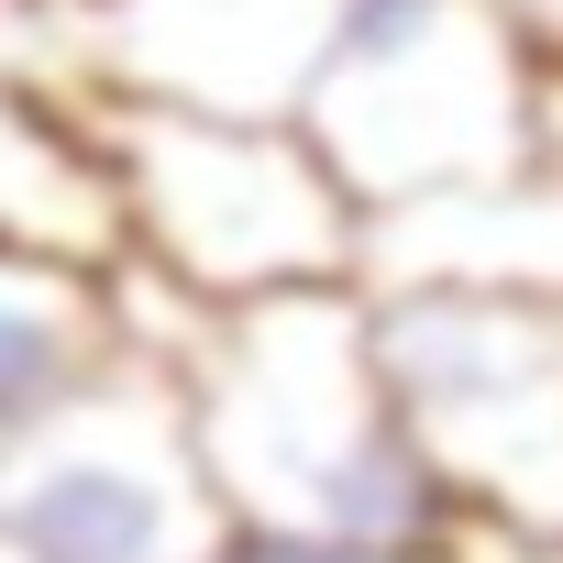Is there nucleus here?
I'll return each mask as SVG.
<instances>
[{"instance_id": "nucleus-1", "label": "nucleus", "mask_w": 563, "mask_h": 563, "mask_svg": "<svg viewBox=\"0 0 563 563\" xmlns=\"http://www.w3.org/2000/svg\"><path fill=\"white\" fill-rule=\"evenodd\" d=\"M188 409L243 530H299L354 563H442V541L464 530L453 475L398 409L365 288L221 310L188 365Z\"/></svg>"}, {"instance_id": "nucleus-2", "label": "nucleus", "mask_w": 563, "mask_h": 563, "mask_svg": "<svg viewBox=\"0 0 563 563\" xmlns=\"http://www.w3.org/2000/svg\"><path fill=\"white\" fill-rule=\"evenodd\" d=\"M310 133L365 210L541 166V45L497 0H343Z\"/></svg>"}, {"instance_id": "nucleus-3", "label": "nucleus", "mask_w": 563, "mask_h": 563, "mask_svg": "<svg viewBox=\"0 0 563 563\" xmlns=\"http://www.w3.org/2000/svg\"><path fill=\"white\" fill-rule=\"evenodd\" d=\"M133 188V254L166 265L177 288L243 310L299 288H365V199L321 155L310 122H221L166 100L100 111Z\"/></svg>"}, {"instance_id": "nucleus-4", "label": "nucleus", "mask_w": 563, "mask_h": 563, "mask_svg": "<svg viewBox=\"0 0 563 563\" xmlns=\"http://www.w3.org/2000/svg\"><path fill=\"white\" fill-rule=\"evenodd\" d=\"M232 530L188 376L166 365H122L0 442V563H221Z\"/></svg>"}, {"instance_id": "nucleus-5", "label": "nucleus", "mask_w": 563, "mask_h": 563, "mask_svg": "<svg viewBox=\"0 0 563 563\" xmlns=\"http://www.w3.org/2000/svg\"><path fill=\"white\" fill-rule=\"evenodd\" d=\"M387 376L464 508L563 530V299H376Z\"/></svg>"}, {"instance_id": "nucleus-6", "label": "nucleus", "mask_w": 563, "mask_h": 563, "mask_svg": "<svg viewBox=\"0 0 563 563\" xmlns=\"http://www.w3.org/2000/svg\"><path fill=\"white\" fill-rule=\"evenodd\" d=\"M343 0H89L100 100H166L221 122H310Z\"/></svg>"}, {"instance_id": "nucleus-7", "label": "nucleus", "mask_w": 563, "mask_h": 563, "mask_svg": "<svg viewBox=\"0 0 563 563\" xmlns=\"http://www.w3.org/2000/svg\"><path fill=\"white\" fill-rule=\"evenodd\" d=\"M464 288V299H563V166L431 188L365 221V299Z\"/></svg>"}, {"instance_id": "nucleus-8", "label": "nucleus", "mask_w": 563, "mask_h": 563, "mask_svg": "<svg viewBox=\"0 0 563 563\" xmlns=\"http://www.w3.org/2000/svg\"><path fill=\"white\" fill-rule=\"evenodd\" d=\"M111 111V100H100ZM100 111L0 100V254H56V265H133V188H122V144Z\"/></svg>"}, {"instance_id": "nucleus-9", "label": "nucleus", "mask_w": 563, "mask_h": 563, "mask_svg": "<svg viewBox=\"0 0 563 563\" xmlns=\"http://www.w3.org/2000/svg\"><path fill=\"white\" fill-rule=\"evenodd\" d=\"M111 276L100 265H56V254H0V442L56 420L89 387H111L122 365H144Z\"/></svg>"}, {"instance_id": "nucleus-10", "label": "nucleus", "mask_w": 563, "mask_h": 563, "mask_svg": "<svg viewBox=\"0 0 563 563\" xmlns=\"http://www.w3.org/2000/svg\"><path fill=\"white\" fill-rule=\"evenodd\" d=\"M497 12H508V23H519L541 56H563V0H497Z\"/></svg>"}]
</instances>
